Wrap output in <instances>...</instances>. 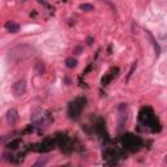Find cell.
Returning <instances> with one entry per match:
<instances>
[{"instance_id": "6da1fadb", "label": "cell", "mask_w": 167, "mask_h": 167, "mask_svg": "<svg viewBox=\"0 0 167 167\" xmlns=\"http://www.w3.org/2000/svg\"><path fill=\"white\" fill-rule=\"evenodd\" d=\"M26 91V81L25 80H18L17 82L13 85V93L16 97H20L22 94H25Z\"/></svg>"}, {"instance_id": "7a4b0ae2", "label": "cell", "mask_w": 167, "mask_h": 167, "mask_svg": "<svg viewBox=\"0 0 167 167\" xmlns=\"http://www.w3.org/2000/svg\"><path fill=\"white\" fill-rule=\"evenodd\" d=\"M7 119H8V123L10 124H16V121L18 120V112L16 108H10L7 114Z\"/></svg>"}, {"instance_id": "3957f363", "label": "cell", "mask_w": 167, "mask_h": 167, "mask_svg": "<svg viewBox=\"0 0 167 167\" xmlns=\"http://www.w3.org/2000/svg\"><path fill=\"white\" fill-rule=\"evenodd\" d=\"M5 29H7L9 33H18L20 31V25L13 21H9V22L5 23Z\"/></svg>"}, {"instance_id": "277c9868", "label": "cell", "mask_w": 167, "mask_h": 167, "mask_svg": "<svg viewBox=\"0 0 167 167\" xmlns=\"http://www.w3.org/2000/svg\"><path fill=\"white\" fill-rule=\"evenodd\" d=\"M44 70H46V68H44L43 61L35 63V72L38 73V75H42V73H44Z\"/></svg>"}, {"instance_id": "5b68a950", "label": "cell", "mask_w": 167, "mask_h": 167, "mask_svg": "<svg viewBox=\"0 0 167 167\" xmlns=\"http://www.w3.org/2000/svg\"><path fill=\"white\" fill-rule=\"evenodd\" d=\"M65 65L68 68H75L77 65V60L75 57H68V59H65Z\"/></svg>"}, {"instance_id": "8992f818", "label": "cell", "mask_w": 167, "mask_h": 167, "mask_svg": "<svg viewBox=\"0 0 167 167\" xmlns=\"http://www.w3.org/2000/svg\"><path fill=\"white\" fill-rule=\"evenodd\" d=\"M80 9L86 10V12H90V10H94V7L91 4H88V3H84V4H80Z\"/></svg>"}, {"instance_id": "52a82bcc", "label": "cell", "mask_w": 167, "mask_h": 167, "mask_svg": "<svg viewBox=\"0 0 167 167\" xmlns=\"http://www.w3.org/2000/svg\"><path fill=\"white\" fill-rule=\"evenodd\" d=\"M75 51H76V54H81V51H82V47H76V50H75Z\"/></svg>"}]
</instances>
